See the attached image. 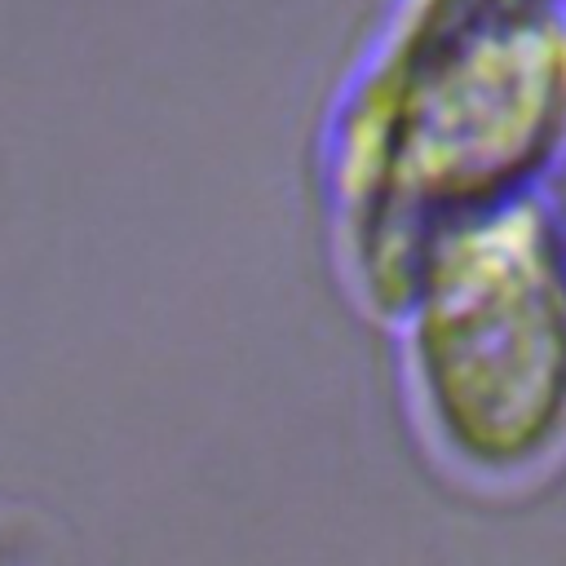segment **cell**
Returning <instances> with one entry per match:
<instances>
[{
	"label": "cell",
	"mask_w": 566,
	"mask_h": 566,
	"mask_svg": "<svg viewBox=\"0 0 566 566\" xmlns=\"http://www.w3.org/2000/svg\"><path fill=\"white\" fill-rule=\"evenodd\" d=\"M566 168V0H394L318 133V195L354 301L389 318L451 226Z\"/></svg>",
	"instance_id": "6da1fadb"
},
{
	"label": "cell",
	"mask_w": 566,
	"mask_h": 566,
	"mask_svg": "<svg viewBox=\"0 0 566 566\" xmlns=\"http://www.w3.org/2000/svg\"><path fill=\"white\" fill-rule=\"evenodd\" d=\"M0 566H27V553L13 539V526H4V522H0Z\"/></svg>",
	"instance_id": "3957f363"
},
{
	"label": "cell",
	"mask_w": 566,
	"mask_h": 566,
	"mask_svg": "<svg viewBox=\"0 0 566 566\" xmlns=\"http://www.w3.org/2000/svg\"><path fill=\"white\" fill-rule=\"evenodd\" d=\"M389 323L411 424L438 464L522 486L566 460V212L553 190L442 230Z\"/></svg>",
	"instance_id": "7a4b0ae2"
}]
</instances>
